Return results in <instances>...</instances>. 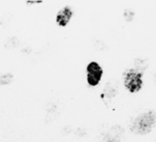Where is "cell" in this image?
<instances>
[{
	"mask_svg": "<svg viewBox=\"0 0 156 142\" xmlns=\"http://www.w3.org/2000/svg\"><path fill=\"white\" fill-rule=\"evenodd\" d=\"M156 121L155 113L153 111H147L142 115L138 116L132 125V130L136 134H147L151 132Z\"/></svg>",
	"mask_w": 156,
	"mask_h": 142,
	"instance_id": "cell-1",
	"label": "cell"
},
{
	"mask_svg": "<svg viewBox=\"0 0 156 142\" xmlns=\"http://www.w3.org/2000/svg\"><path fill=\"white\" fill-rule=\"evenodd\" d=\"M124 84H125V86H126V88L129 89L131 92L138 91L141 88V85H142L141 73L135 70L127 71L126 73H125Z\"/></svg>",
	"mask_w": 156,
	"mask_h": 142,
	"instance_id": "cell-2",
	"label": "cell"
},
{
	"mask_svg": "<svg viewBox=\"0 0 156 142\" xmlns=\"http://www.w3.org/2000/svg\"><path fill=\"white\" fill-rule=\"evenodd\" d=\"M102 68L100 65L97 64L94 62H91L87 66V82L90 86H96L98 83L100 82L101 78H102Z\"/></svg>",
	"mask_w": 156,
	"mask_h": 142,
	"instance_id": "cell-3",
	"label": "cell"
},
{
	"mask_svg": "<svg viewBox=\"0 0 156 142\" xmlns=\"http://www.w3.org/2000/svg\"><path fill=\"white\" fill-rule=\"evenodd\" d=\"M72 16V11L69 6H66L64 8L62 11L58 13L56 15V23L61 26V27H65L67 26V23H69V20L71 19Z\"/></svg>",
	"mask_w": 156,
	"mask_h": 142,
	"instance_id": "cell-4",
	"label": "cell"
},
{
	"mask_svg": "<svg viewBox=\"0 0 156 142\" xmlns=\"http://www.w3.org/2000/svg\"><path fill=\"white\" fill-rule=\"evenodd\" d=\"M20 43V40H19L17 37L15 36H12L10 38H8L4 43V47L6 49H14V48H17Z\"/></svg>",
	"mask_w": 156,
	"mask_h": 142,
	"instance_id": "cell-5",
	"label": "cell"
},
{
	"mask_svg": "<svg viewBox=\"0 0 156 142\" xmlns=\"http://www.w3.org/2000/svg\"><path fill=\"white\" fill-rule=\"evenodd\" d=\"M14 81V75L12 73H2L0 74V85L1 86H5V85H10L11 83Z\"/></svg>",
	"mask_w": 156,
	"mask_h": 142,
	"instance_id": "cell-6",
	"label": "cell"
}]
</instances>
